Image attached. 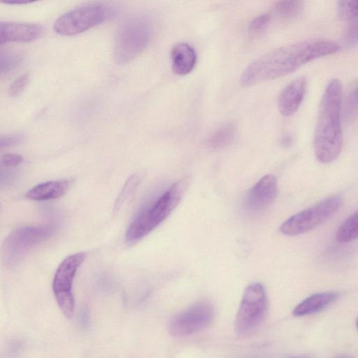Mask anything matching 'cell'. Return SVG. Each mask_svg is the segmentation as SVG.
Returning a JSON list of instances; mask_svg holds the SVG:
<instances>
[{
	"label": "cell",
	"mask_w": 358,
	"mask_h": 358,
	"mask_svg": "<svg viewBox=\"0 0 358 358\" xmlns=\"http://www.w3.org/2000/svg\"><path fill=\"white\" fill-rule=\"evenodd\" d=\"M340 48L338 43L325 39L303 41L278 48L250 64L241 76L240 85L249 87L285 76L314 59L336 53Z\"/></svg>",
	"instance_id": "cell-1"
},
{
	"label": "cell",
	"mask_w": 358,
	"mask_h": 358,
	"mask_svg": "<svg viewBox=\"0 0 358 358\" xmlns=\"http://www.w3.org/2000/svg\"><path fill=\"white\" fill-rule=\"evenodd\" d=\"M341 101L342 85L331 80L322 95L314 132V152L322 164L334 161L342 150Z\"/></svg>",
	"instance_id": "cell-2"
},
{
	"label": "cell",
	"mask_w": 358,
	"mask_h": 358,
	"mask_svg": "<svg viewBox=\"0 0 358 358\" xmlns=\"http://www.w3.org/2000/svg\"><path fill=\"white\" fill-rule=\"evenodd\" d=\"M187 183V179L176 182L161 196L141 209L127 230V242L134 243L138 241L162 223L180 202Z\"/></svg>",
	"instance_id": "cell-3"
},
{
	"label": "cell",
	"mask_w": 358,
	"mask_h": 358,
	"mask_svg": "<svg viewBox=\"0 0 358 358\" xmlns=\"http://www.w3.org/2000/svg\"><path fill=\"white\" fill-rule=\"evenodd\" d=\"M153 22L150 16L138 13L127 17L120 27L115 39L114 58L127 64L139 55L152 37Z\"/></svg>",
	"instance_id": "cell-4"
},
{
	"label": "cell",
	"mask_w": 358,
	"mask_h": 358,
	"mask_svg": "<svg viewBox=\"0 0 358 358\" xmlns=\"http://www.w3.org/2000/svg\"><path fill=\"white\" fill-rule=\"evenodd\" d=\"M55 225L44 224L16 228L5 238L2 246V261L7 267L17 266L35 247L52 237Z\"/></svg>",
	"instance_id": "cell-5"
},
{
	"label": "cell",
	"mask_w": 358,
	"mask_h": 358,
	"mask_svg": "<svg viewBox=\"0 0 358 358\" xmlns=\"http://www.w3.org/2000/svg\"><path fill=\"white\" fill-rule=\"evenodd\" d=\"M117 9L103 3L80 6L59 16L54 24L56 33L73 36L96 27L115 15Z\"/></svg>",
	"instance_id": "cell-6"
},
{
	"label": "cell",
	"mask_w": 358,
	"mask_h": 358,
	"mask_svg": "<svg viewBox=\"0 0 358 358\" xmlns=\"http://www.w3.org/2000/svg\"><path fill=\"white\" fill-rule=\"evenodd\" d=\"M339 196L321 200L287 219L280 226V231L287 236L308 232L328 220L342 206Z\"/></svg>",
	"instance_id": "cell-7"
},
{
	"label": "cell",
	"mask_w": 358,
	"mask_h": 358,
	"mask_svg": "<svg viewBox=\"0 0 358 358\" xmlns=\"http://www.w3.org/2000/svg\"><path fill=\"white\" fill-rule=\"evenodd\" d=\"M267 296L264 287L258 282L249 285L244 290L235 320V330L239 336L252 333L264 318Z\"/></svg>",
	"instance_id": "cell-8"
},
{
	"label": "cell",
	"mask_w": 358,
	"mask_h": 358,
	"mask_svg": "<svg viewBox=\"0 0 358 358\" xmlns=\"http://www.w3.org/2000/svg\"><path fill=\"white\" fill-rule=\"evenodd\" d=\"M86 254L77 252L66 257L59 265L52 281V290L57 304L64 315L71 318L74 313L75 302L72 285L77 270L85 261Z\"/></svg>",
	"instance_id": "cell-9"
},
{
	"label": "cell",
	"mask_w": 358,
	"mask_h": 358,
	"mask_svg": "<svg viewBox=\"0 0 358 358\" xmlns=\"http://www.w3.org/2000/svg\"><path fill=\"white\" fill-rule=\"evenodd\" d=\"M214 316L213 305L208 301H200L174 315L170 320L169 329L174 336H189L208 327Z\"/></svg>",
	"instance_id": "cell-10"
},
{
	"label": "cell",
	"mask_w": 358,
	"mask_h": 358,
	"mask_svg": "<svg viewBox=\"0 0 358 358\" xmlns=\"http://www.w3.org/2000/svg\"><path fill=\"white\" fill-rule=\"evenodd\" d=\"M277 194L276 178L266 175L250 189L244 199V207L252 212L264 210L275 201Z\"/></svg>",
	"instance_id": "cell-11"
},
{
	"label": "cell",
	"mask_w": 358,
	"mask_h": 358,
	"mask_svg": "<svg viewBox=\"0 0 358 358\" xmlns=\"http://www.w3.org/2000/svg\"><path fill=\"white\" fill-rule=\"evenodd\" d=\"M307 79L299 77L289 83L278 98V109L285 117L294 115L300 107L307 91Z\"/></svg>",
	"instance_id": "cell-12"
},
{
	"label": "cell",
	"mask_w": 358,
	"mask_h": 358,
	"mask_svg": "<svg viewBox=\"0 0 358 358\" xmlns=\"http://www.w3.org/2000/svg\"><path fill=\"white\" fill-rule=\"evenodd\" d=\"M42 31V27L36 24L1 22L0 43H29L38 38Z\"/></svg>",
	"instance_id": "cell-13"
},
{
	"label": "cell",
	"mask_w": 358,
	"mask_h": 358,
	"mask_svg": "<svg viewBox=\"0 0 358 358\" xmlns=\"http://www.w3.org/2000/svg\"><path fill=\"white\" fill-rule=\"evenodd\" d=\"M340 296L337 292L316 293L303 299L293 310L294 316L301 317L320 312L334 303Z\"/></svg>",
	"instance_id": "cell-14"
},
{
	"label": "cell",
	"mask_w": 358,
	"mask_h": 358,
	"mask_svg": "<svg viewBox=\"0 0 358 358\" xmlns=\"http://www.w3.org/2000/svg\"><path fill=\"white\" fill-rule=\"evenodd\" d=\"M173 71L179 76L189 73L196 63V54L194 49L187 43H180L175 45L171 52Z\"/></svg>",
	"instance_id": "cell-15"
},
{
	"label": "cell",
	"mask_w": 358,
	"mask_h": 358,
	"mask_svg": "<svg viewBox=\"0 0 358 358\" xmlns=\"http://www.w3.org/2000/svg\"><path fill=\"white\" fill-rule=\"evenodd\" d=\"M69 186V182L66 180L41 182L31 188L26 193V197L34 201L58 199L67 192Z\"/></svg>",
	"instance_id": "cell-16"
},
{
	"label": "cell",
	"mask_w": 358,
	"mask_h": 358,
	"mask_svg": "<svg viewBox=\"0 0 358 358\" xmlns=\"http://www.w3.org/2000/svg\"><path fill=\"white\" fill-rule=\"evenodd\" d=\"M303 6L304 4L302 1H280L273 6V14L280 20H290L301 14Z\"/></svg>",
	"instance_id": "cell-17"
},
{
	"label": "cell",
	"mask_w": 358,
	"mask_h": 358,
	"mask_svg": "<svg viewBox=\"0 0 358 358\" xmlns=\"http://www.w3.org/2000/svg\"><path fill=\"white\" fill-rule=\"evenodd\" d=\"M336 238L341 243H348L358 238V210L340 225L336 231Z\"/></svg>",
	"instance_id": "cell-18"
},
{
	"label": "cell",
	"mask_w": 358,
	"mask_h": 358,
	"mask_svg": "<svg viewBox=\"0 0 358 358\" xmlns=\"http://www.w3.org/2000/svg\"><path fill=\"white\" fill-rule=\"evenodd\" d=\"M236 133V128L234 124H225L210 134L207 141L208 145L213 149L223 148L232 142Z\"/></svg>",
	"instance_id": "cell-19"
},
{
	"label": "cell",
	"mask_w": 358,
	"mask_h": 358,
	"mask_svg": "<svg viewBox=\"0 0 358 358\" xmlns=\"http://www.w3.org/2000/svg\"><path fill=\"white\" fill-rule=\"evenodd\" d=\"M22 56L19 52L11 50H1V76H3L13 71L21 64Z\"/></svg>",
	"instance_id": "cell-20"
},
{
	"label": "cell",
	"mask_w": 358,
	"mask_h": 358,
	"mask_svg": "<svg viewBox=\"0 0 358 358\" xmlns=\"http://www.w3.org/2000/svg\"><path fill=\"white\" fill-rule=\"evenodd\" d=\"M138 183L139 177L137 175L131 176L127 179L115 203L114 210L115 211L120 210L122 206L131 199Z\"/></svg>",
	"instance_id": "cell-21"
},
{
	"label": "cell",
	"mask_w": 358,
	"mask_h": 358,
	"mask_svg": "<svg viewBox=\"0 0 358 358\" xmlns=\"http://www.w3.org/2000/svg\"><path fill=\"white\" fill-rule=\"evenodd\" d=\"M338 17L345 22L358 17V0L339 1L337 3Z\"/></svg>",
	"instance_id": "cell-22"
},
{
	"label": "cell",
	"mask_w": 358,
	"mask_h": 358,
	"mask_svg": "<svg viewBox=\"0 0 358 358\" xmlns=\"http://www.w3.org/2000/svg\"><path fill=\"white\" fill-rule=\"evenodd\" d=\"M358 113V84L349 92L345 103V117L350 120Z\"/></svg>",
	"instance_id": "cell-23"
},
{
	"label": "cell",
	"mask_w": 358,
	"mask_h": 358,
	"mask_svg": "<svg viewBox=\"0 0 358 358\" xmlns=\"http://www.w3.org/2000/svg\"><path fill=\"white\" fill-rule=\"evenodd\" d=\"M344 34V43L346 46H352L358 43V17L347 22Z\"/></svg>",
	"instance_id": "cell-24"
},
{
	"label": "cell",
	"mask_w": 358,
	"mask_h": 358,
	"mask_svg": "<svg viewBox=\"0 0 358 358\" xmlns=\"http://www.w3.org/2000/svg\"><path fill=\"white\" fill-rule=\"evenodd\" d=\"M271 20V15L269 13H264L254 18L248 27L249 32L251 34H259L264 31L269 25Z\"/></svg>",
	"instance_id": "cell-25"
},
{
	"label": "cell",
	"mask_w": 358,
	"mask_h": 358,
	"mask_svg": "<svg viewBox=\"0 0 358 358\" xmlns=\"http://www.w3.org/2000/svg\"><path fill=\"white\" fill-rule=\"evenodd\" d=\"M29 80V74L24 73L19 78H17L13 83L10 85L8 88V94L15 97L18 96L26 87Z\"/></svg>",
	"instance_id": "cell-26"
},
{
	"label": "cell",
	"mask_w": 358,
	"mask_h": 358,
	"mask_svg": "<svg viewBox=\"0 0 358 358\" xmlns=\"http://www.w3.org/2000/svg\"><path fill=\"white\" fill-rule=\"evenodd\" d=\"M24 139L22 134H13L1 136L0 138V147L8 148L21 143Z\"/></svg>",
	"instance_id": "cell-27"
},
{
	"label": "cell",
	"mask_w": 358,
	"mask_h": 358,
	"mask_svg": "<svg viewBox=\"0 0 358 358\" xmlns=\"http://www.w3.org/2000/svg\"><path fill=\"white\" fill-rule=\"evenodd\" d=\"M23 161V157L17 154H6L1 157V164L6 168L17 166Z\"/></svg>",
	"instance_id": "cell-28"
},
{
	"label": "cell",
	"mask_w": 358,
	"mask_h": 358,
	"mask_svg": "<svg viewBox=\"0 0 358 358\" xmlns=\"http://www.w3.org/2000/svg\"><path fill=\"white\" fill-rule=\"evenodd\" d=\"M5 3L8 4H26L31 3L32 1H26V0H6L3 1Z\"/></svg>",
	"instance_id": "cell-29"
},
{
	"label": "cell",
	"mask_w": 358,
	"mask_h": 358,
	"mask_svg": "<svg viewBox=\"0 0 358 358\" xmlns=\"http://www.w3.org/2000/svg\"><path fill=\"white\" fill-rule=\"evenodd\" d=\"M291 358H310V357L308 356H297V357H291Z\"/></svg>",
	"instance_id": "cell-30"
},
{
	"label": "cell",
	"mask_w": 358,
	"mask_h": 358,
	"mask_svg": "<svg viewBox=\"0 0 358 358\" xmlns=\"http://www.w3.org/2000/svg\"><path fill=\"white\" fill-rule=\"evenodd\" d=\"M355 325H356V328H357V329L358 331V317H357V318L356 320Z\"/></svg>",
	"instance_id": "cell-31"
},
{
	"label": "cell",
	"mask_w": 358,
	"mask_h": 358,
	"mask_svg": "<svg viewBox=\"0 0 358 358\" xmlns=\"http://www.w3.org/2000/svg\"><path fill=\"white\" fill-rule=\"evenodd\" d=\"M337 358H350V357H337Z\"/></svg>",
	"instance_id": "cell-32"
}]
</instances>
